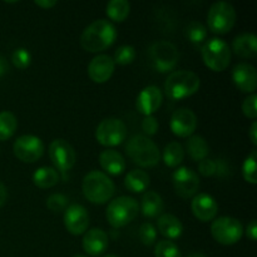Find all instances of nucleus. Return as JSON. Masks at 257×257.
Instances as JSON below:
<instances>
[{
    "instance_id": "nucleus-1",
    "label": "nucleus",
    "mask_w": 257,
    "mask_h": 257,
    "mask_svg": "<svg viewBox=\"0 0 257 257\" xmlns=\"http://www.w3.org/2000/svg\"><path fill=\"white\" fill-rule=\"evenodd\" d=\"M117 38L115 27L107 19H97L90 23L80 35V44L92 53L102 52L114 43Z\"/></svg>"
},
{
    "instance_id": "nucleus-2",
    "label": "nucleus",
    "mask_w": 257,
    "mask_h": 257,
    "mask_svg": "<svg viewBox=\"0 0 257 257\" xmlns=\"http://www.w3.org/2000/svg\"><path fill=\"white\" fill-rule=\"evenodd\" d=\"M83 193L88 201L97 205H103L114 195V183L107 176V173L100 171H90L83 178Z\"/></svg>"
},
{
    "instance_id": "nucleus-3",
    "label": "nucleus",
    "mask_w": 257,
    "mask_h": 257,
    "mask_svg": "<svg viewBox=\"0 0 257 257\" xmlns=\"http://www.w3.org/2000/svg\"><path fill=\"white\" fill-rule=\"evenodd\" d=\"M128 157L141 167H153L161 160L158 146L151 138L143 135H136L125 146Z\"/></svg>"
},
{
    "instance_id": "nucleus-4",
    "label": "nucleus",
    "mask_w": 257,
    "mask_h": 257,
    "mask_svg": "<svg viewBox=\"0 0 257 257\" xmlns=\"http://www.w3.org/2000/svg\"><path fill=\"white\" fill-rule=\"evenodd\" d=\"M200 84V77L196 73L191 70H176L166 79L165 92L171 99H183L195 94Z\"/></svg>"
},
{
    "instance_id": "nucleus-5",
    "label": "nucleus",
    "mask_w": 257,
    "mask_h": 257,
    "mask_svg": "<svg viewBox=\"0 0 257 257\" xmlns=\"http://www.w3.org/2000/svg\"><path fill=\"white\" fill-rule=\"evenodd\" d=\"M138 211H140V205L137 200L130 196H119L110 201L105 216L110 226L119 228L132 222L137 217Z\"/></svg>"
},
{
    "instance_id": "nucleus-6",
    "label": "nucleus",
    "mask_w": 257,
    "mask_h": 257,
    "mask_svg": "<svg viewBox=\"0 0 257 257\" xmlns=\"http://www.w3.org/2000/svg\"><path fill=\"white\" fill-rule=\"evenodd\" d=\"M201 53L205 64L215 72H222L230 64L231 49L221 38H211L203 43Z\"/></svg>"
},
{
    "instance_id": "nucleus-7",
    "label": "nucleus",
    "mask_w": 257,
    "mask_h": 257,
    "mask_svg": "<svg viewBox=\"0 0 257 257\" xmlns=\"http://www.w3.org/2000/svg\"><path fill=\"white\" fill-rule=\"evenodd\" d=\"M236 10L228 2H216L210 7L207 14L208 28L217 34H226L233 28Z\"/></svg>"
},
{
    "instance_id": "nucleus-8",
    "label": "nucleus",
    "mask_w": 257,
    "mask_h": 257,
    "mask_svg": "<svg viewBox=\"0 0 257 257\" xmlns=\"http://www.w3.org/2000/svg\"><path fill=\"white\" fill-rule=\"evenodd\" d=\"M150 58L153 67L161 73L172 70L180 59L177 47L168 40H158L150 47Z\"/></svg>"
},
{
    "instance_id": "nucleus-9",
    "label": "nucleus",
    "mask_w": 257,
    "mask_h": 257,
    "mask_svg": "<svg viewBox=\"0 0 257 257\" xmlns=\"http://www.w3.org/2000/svg\"><path fill=\"white\" fill-rule=\"evenodd\" d=\"M213 238L221 245H233L242 237L243 227L240 220L230 216L216 218L211 225Z\"/></svg>"
},
{
    "instance_id": "nucleus-10",
    "label": "nucleus",
    "mask_w": 257,
    "mask_h": 257,
    "mask_svg": "<svg viewBox=\"0 0 257 257\" xmlns=\"http://www.w3.org/2000/svg\"><path fill=\"white\" fill-rule=\"evenodd\" d=\"M127 137V127L119 118H105L95 130V138L105 147H114L120 145Z\"/></svg>"
},
{
    "instance_id": "nucleus-11",
    "label": "nucleus",
    "mask_w": 257,
    "mask_h": 257,
    "mask_svg": "<svg viewBox=\"0 0 257 257\" xmlns=\"http://www.w3.org/2000/svg\"><path fill=\"white\" fill-rule=\"evenodd\" d=\"M13 151L20 161L33 163L39 160L44 153V143L37 136L23 135L15 140Z\"/></svg>"
},
{
    "instance_id": "nucleus-12",
    "label": "nucleus",
    "mask_w": 257,
    "mask_h": 257,
    "mask_svg": "<svg viewBox=\"0 0 257 257\" xmlns=\"http://www.w3.org/2000/svg\"><path fill=\"white\" fill-rule=\"evenodd\" d=\"M49 157L57 170L65 172L74 167L77 155L69 142L63 138H57L49 146Z\"/></svg>"
},
{
    "instance_id": "nucleus-13",
    "label": "nucleus",
    "mask_w": 257,
    "mask_h": 257,
    "mask_svg": "<svg viewBox=\"0 0 257 257\" xmlns=\"http://www.w3.org/2000/svg\"><path fill=\"white\" fill-rule=\"evenodd\" d=\"M173 187L176 193L182 198H190L197 193L200 188V178L190 167H180L173 172Z\"/></svg>"
},
{
    "instance_id": "nucleus-14",
    "label": "nucleus",
    "mask_w": 257,
    "mask_h": 257,
    "mask_svg": "<svg viewBox=\"0 0 257 257\" xmlns=\"http://www.w3.org/2000/svg\"><path fill=\"white\" fill-rule=\"evenodd\" d=\"M171 130L178 137H190L197 128V117L190 108H178L171 117Z\"/></svg>"
},
{
    "instance_id": "nucleus-15",
    "label": "nucleus",
    "mask_w": 257,
    "mask_h": 257,
    "mask_svg": "<svg viewBox=\"0 0 257 257\" xmlns=\"http://www.w3.org/2000/svg\"><path fill=\"white\" fill-rule=\"evenodd\" d=\"M64 226L72 235H82L89 226V213L82 205H70L64 212Z\"/></svg>"
},
{
    "instance_id": "nucleus-16",
    "label": "nucleus",
    "mask_w": 257,
    "mask_h": 257,
    "mask_svg": "<svg viewBox=\"0 0 257 257\" xmlns=\"http://www.w3.org/2000/svg\"><path fill=\"white\" fill-rule=\"evenodd\" d=\"M163 100L162 90L156 85L143 88L136 99V107L143 115H152L161 107Z\"/></svg>"
},
{
    "instance_id": "nucleus-17",
    "label": "nucleus",
    "mask_w": 257,
    "mask_h": 257,
    "mask_svg": "<svg viewBox=\"0 0 257 257\" xmlns=\"http://www.w3.org/2000/svg\"><path fill=\"white\" fill-rule=\"evenodd\" d=\"M232 80L241 92L253 93L257 87L256 68L250 63H238L232 69Z\"/></svg>"
},
{
    "instance_id": "nucleus-18",
    "label": "nucleus",
    "mask_w": 257,
    "mask_h": 257,
    "mask_svg": "<svg viewBox=\"0 0 257 257\" xmlns=\"http://www.w3.org/2000/svg\"><path fill=\"white\" fill-rule=\"evenodd\" d=\"M115 63L113 58L107 54H99L90 60L88 65V74L95 83H104L112 77Z\"/></svg>"
},
{
    "instance_id": "nucleus-19",
    "label": "nucleus",
    "mask_w": 257,
    "mask_h": 257,
    "mask_svg": "<svg viewBox=\"0 0 257 257\" xmlns=\"http://www.w3.org/2000/svg\"><path fill=\"white\" fill-rule=\"evenodd\" d=\"M191 208L196 217L200 221H211L216 217L218 212V205L212 196L207 193H198L193 197Z\"/></svg>"
},
{
    "instance_id": "nucleus-20",
    "label": "nucleus",
    "mask_w": 257,
    "mask_h": 257,
    "mask_svg": "<svg viewBox=\"0 0 257 257\" xmlns=\"http://www.w3.org/2000/svg\"><path fill=\"white\" fill-rule=\"evenodd\" d=\"M108 247V236L102 228H92L83 237V248L90 256H99Z\"/></svg>"
},
{
    "instance_id": "nucleus-21",
    "label": "nucleus",
    "mask_w": 257,
    "mask_h": 257,
    "mask_svg": "<svg viewBox=\"0 0 257 257\" xmlns=\"http://www.w3.org/2000/svg\"><path fill=\"white\" fill-rule=\"evenodd\" d=\"M99 163L103 170L113 176H118L125 170V160L115 150H105L99 155Z\"/></svg>"
},
{
    "instance_id": "nucleus-22",
    "label": "nucleus",
    "mask_w": 257,
    "mask_h": 257,
    "mask_svg": "<svg viewBox=\"0 0 257 257\" xmlns=\"http://www.w3.org/2000/svg\"><path fill=\"white\" fill-rule=\"evenodd\" d=\"M233 52L241 58H253L257 54V38L253 33H242L232 42Z\"/></svg>"
},
{
    "instance_id": "nucleus-23",
    "label": "nucleus",
    "mask_w": 257,
    "mask_h": 257,
    "mask_svg": "<svg viewBox=\"0 0 257 257\" xmlns=\"http://www.w3.org/2000/svg\"><path fill=\"white\" fill-rule=\"evenodd\" d=\"M157 227L165 237L171 238V240L178 238L183 232L182 222L171 213H163L162 216H160L157 221Z\"/></svg>"
},
{
    "instance_id": "nucleus-24",
    "label": "nucleus",
    "mask_w": 257,
    "mask_h": 257,
    "mask_svg": "<svg viewBox=\"0 0 257 257\" xmlns=\"http://www.w3.org/2000/svg\"><path fill=\"white\" fill-rule=\"evenodd\" d=\"M165 208L162 197L155 191H146L141 200V210L146 217H157Z\"/></svg>"
},
{
    "instance_id": "nucleus-25",
    "label": "nucleus",
    "mask_w": 257,
    "mask_h": 257,
    "mask_svg": "<svg viewBox=\"0 0 257 257\" xmlns=\"http://www.w3.org/2000/svg\"><path fill=\"white\" fill-rule=\"evenodd\" d=\"M150 175L143 170H132L127 173L124 178V185L131 192H143L150 186Z\"/></svg>"
},
{
    "instance_id": "nucleus-26",
    "label": "nucleus",
    "mask_w": 257,
    "mask_h": 257,
    "mask_svg": "<svg viewBox=\"0 0 257 257\" xmlns=\"http://www.w3.org/2000/svg\"><path fill=\"white\" fill-rule=\"evenodd\" d=\"M59 181V175L53 167H39L33 175V182L39 188H50Z\"/></svg>"
},
{
    "instance_id": "nucleus-27",
    "label": "nucleus",
    "mask_w": 257,
    "mask_h": 257,
    "mask_svg": "<svg viewBox=\"0 0 257 257\" xmlns=\"http://www.w3.org/2000/svg\"><path fill=\"white\" fill-rule=\"evenodd\" d=\"M187 152L195 161H202L207 158L210 153V147L202 136L193 135L190 136L187 141Z\"/></svg>"
},
{
    "instance_id": "nucleus-28",
    "label": "nucleus",
    "mask_w": 257,
    "mask_h": 257,
    "mask_svg": "<svg viewBox=\"0 0 257 257\" xmlns=\"http://www.w3.org/2000/svg\"><path fill=\"white\" fill-rule=\"evenodd\" d=\"M163 162L168 167H177L185 158V150L178 142H171L163 150Z\"/></svg>"
},
{
    "instance_id": "nucleus-29",
    "label": "nucleus",
    "mask_w": 257,
    "mask_h": 257,
    "mask_svg": "<svg viewBox=\"0 0 257 257\" xmlns=\"http://www.w3.org/2000/svg\"><path fill=\"white\" fill-rule=\"evenodd\" d=\"M131 4L127 0H110L105 7L107 15L114 22H123L128 17Z\"/></svg>"
},
{
    "instance_id": "nucleus-30",
    "label": "nucleus",
    "mask_w": 257,
    "mask_h": 257,
    "mask_svg": "<svg viewBox=\"0 0 257 257\" xmlns=\"http://www.w3.org/2000/svg\"><path fill=\"white\" fill-rule=\"evenodd\" d=\"M18 128V119L14 113L9 110L0 112V141H7L12 137Z\"/></svg>"
},
{
    "instance_id": "nucleus-31",
    "label": "nucleus",
    "mask_w": 257,
    "mask_h": 257,
    "mask_svg": "<svg viewBox=\"0 0 257 257\" xmlns=\"http://www.w3.org/2000/svg\"><path fill=\"white\" fill-rule=\"evenodd\" d=\"M186 37L188 38L193 45H201L205 43L206 38H207V28L202 24V23L197 22V20H191L187 25H186Z\"/></svg>"
},
{
    "instance_id": "nucleus-32",
    "label": "nucleus",
    "mask_w": 257,
    "mask_h": 257,
    "mask_svg": "<svg viewBox=\"0 0 257 257\" xmlns=\"http://www.w3.org/2000/svg\"><path fill=\"white\" fill-rule=\"evenodd\" d=\"M256 161H257V151L253 148L250 155L246 157L245 162L242 165V175L247 182L255 185L257 182L256 176Z\"/></svg>"
},
{
    "instance_id": "nucleus-33",
    "label": "nucleus",
    "mask_w": 257,
    "mask_h": 257,
    "mask_svg": "<svg viewBox=\"0 0 257 257\" xmlns=\"http://www.w3.org/2000/svg\"><path fill=\"white\" fill-rule=\"evenodd\" d=\"M156 257H182L180 248L170 240H162L157 242L155 248Z\"/></svg>"
},
{
    "instance_id": "nucleus-34",
    "label": "nucleus",
    "mask_w": 257,
    "mask_h": 257,
    "mask_svg": "<svg viewBox=\"0 0 257 257\" xmlns=\"http://www.w3.org/2000/svg\"><path fill=\"white\" fill-rule=\"evenodd\" d=\"M136 58V49L132 45H120L117 48V50L114 52V58H113V62L117 63L120 65H127L135 60Z\"/></svg>"
},
{
    "instance_id": "nucleus-35",
    "label": "nucleus",
    "mask_w": 257,
    "mask_h": 257,
    "mask_svg": "<svg viewBox=\"0 0 257 257\" xmlns=\"http://www.w3.org/2000/svg\"><path fill=\"white\" fill-rule=\"evenodd\" d=\"M13 64L18 68V69H25L32 63V54L25 48H18L13 52L12 54Z\"/></svg>"
},
{
    "instance_id": "nucleus-36",
    "label": "nucleus",
    "mask_w": 257,
    "mask_h": 257,
    "mask_svg": "<svg viewBox=\"0 0 257 257\" xmlns=\"http://www.w3.org/2000/svg\"><path fill=\"white\" fill-rule=\"evenodd\" d=\"M157 238V231L151 222H145L140 227V240L143 245L152 246Z\"/></svg>"
},
{
    "instance_id": "nucleus-37",
    "label": "nucleus",
    "mask_w": 257,
    "mask_h": 257,
    "mask_svg": "<svg viewBox=\"0 0 257 257\" xmlns=\"http://www.w3.org/2000/svg\"><path fill=\"white\" fill-rule=\"evenodd\" d=\"M68 198L62 193H53L48 197L47 200V207L53 212H60L67 208Z\"/></svg>"
},
{
    "instance_id": "nucleus-38",
    "label": "nucleus",
    "mask_w": 257,
    "mask_h": 257,
    "mask_svg": "<svg viewBox=\"0 0 257 257\" xmlns=\"http://www.w3.org/2000/svg\"><path fill=\"white\" fill-rule=\"evenodd\" d=\"M242 112L251 119H255L257 117V95L255 93H251L247 98H245L242 103Z\"/></svg>"
},
{
    "instance_id": "nucleus-39",
    "label": "nucleus",
    "mask_w": 257,
    "mask_h": 257,
    "mask_svg": "<svg viewBox=\"0 0 257 257\" xmlns=\"http://www.w3.org/2000/svg\"><path fill=\"white\" fill-rule=\"evenodd\" d=\"M198 171H200L201 175L210 177V176L215 175L217 172V163L213 160H210V158H205V160L200 161V163H198Z\"/></svg>"
},
{
    "instance_id": "nucleus-40",
    "label": "nucleus",
    "mask_w": 257,
    "mask_h": 257,
    "mask_svg": "<svg viewBox=\"0 0 257 257\" xmlns=\"http://www.w3.org/2000/svg\"><path fill=\"white\" fill-rule=\"evenodd\" d=\"M142 130L147 136H153L158 131V122L153 115H146L142 120Z\"/></svg>"
},
{
    "instance_id": "nucleus-41",
    "label": "nucleus",
    "mask_w": 257,
    "mask_h": 257,
    "mask_svg": "<svg viewBox=\"0 0 257 257\" xmlns=\"http://www.w3.org/2000/svg\"><path fill=\"white\" fill-rule=\"evenodd\" d=\"M246 235L250 238L251 241H256L257 238V225L256 220H251L250 223L247 225V228H246Z\"/></svg>"
},
{
    "instance_id": "nucleus-42",
    "label": "nucleus",
    "mask_w": 257,
    "mask_h": 257,
    "mask_svg": "<svg viewBox=\"0 0 257 257\" xmlns=\"http://www.w3.org/2000/svg\"><path fill=\"white\" fill-rule=\"evenodd\" d=\"M248 136H250V140L252 142L253 146L257 145V122H252L250 127V132H248Z\"/></svg>"
},
{
    "instance_id": "nucleus-43",
    "label": "nucleus",
    "mask_w": 257,
    "mask_h": 257,
    "mask_svg": "<svg viewBox=\"0 0 257 257\" xmlns=\"http://www.w3.org/2000/svg\"><path fill=\"white\" fill-rule=\"evenodd\" d=\"M34 3L42 8H47V9H49V8H53L54 5H57V0H35Z\"/></svg>"
},
{
    "instance_id": "nucleus-44",
    "label": "nucleus",
    "mask_w": 257,
    "mask_h": 257,
    "mask_svg": "<svg viewBox=\"0 0 257 257\" xmlns=\"http://www.w3.org/2000/svg\"><path fill=\"white\" fill-rule=\"evenodd\" d=\"M8 70H9V64H8L7 59L0 55V77H2V75H4Z\"/></svg>"
},
{
    "instance_id": "nucleus-45",
    "label": "nucleus",
    "mask_w": 257,
    "mask_h": 257,
    "mask_svg": "<svg viewBox=\"0 0 257 257\" xmlns=\"http://www.w3.org/2000/svg\"><path fill=\"white\" fill-rule=\"evenodd\" d=\"M8 198V191H7V187H5L3 183H0V207H2L3 205L5 203V201H7Z\"/></svg>"
},
{
    "instance_id": "nucleus-46",
    "label": "nucleus",
    "mask_w": 257,
    "mask_h": 257,
    "mask_svg": "<svg viewBox=\"0 0 257 257\" xmlns=\"http://www.w3.org/2000/svg\"><path fill=\"white\" fill-rule=\"evenodd\" d=\"M187 257H207V256H205L203 253H201V252H195V253H191V255Z\"/></svg>"
},
{
    "instance_id": "nucleus-47",
    "label": "nucleus",
    "mask_w": 257,
    "mask_h": 257,
    "mask_svg": "<svg viewBox=\"0 0 257 257\" xmlns=\"http://www.w3.org/2000/svg\"><path fill=\"white\" fill-rule=\"evenodd\" d=\"M73 257H87V256H83V255H75V256H73Z\"/></svg>"
},
{
    "instance_id": "nucleus-48",
    "label": "nucleus",
    "mask_w": 257,
    "mask_h": 257,
    "mask_svg": "<svg viewBox=\"0 0 257 257\" xmlns=\"http://www.w3.org/2000/svg\"><path fill=\"white\" fill-rule=\"evenodd\" d=\"M103 257H117V256H114V255H107V256H103Z\"/></svg>"
}]
</instances>
